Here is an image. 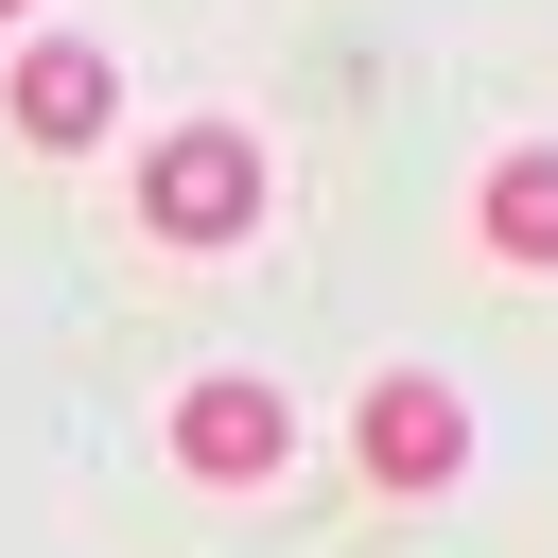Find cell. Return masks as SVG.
Wrapping results in <instances>:
<instances>
[{
  "label": "cell",
  "instance_id": "6",
  "mask_svg": "<svg viewBox=\"0 0 558 558\" xmlns=\"http://www.w3.org/2000/svg\"><path fill=\"white\" fill-rule=\"evenodd\" d=\"M0 17H35V0H0Z\"/></svg>",
  "mask_w": 558,
  "mask_h": 558
},
{
  "label": "cell",
  "instance_id": "2",
  "mask_svg": "<svg viewBox=\"0 0 558 558\" xmlns=\"http://www.w3.org/2000/svg\"><path fill=\"white\" fill-rule=\"evenodd\" d=\"M349 471H366L384 506H436V488L471 471V401H453L436 366H366V401H349Z\"/></svg>",
  "mask_w": 558,
  "mask_h": 558
},
{
  "label": "cell",
  "instance_id": "5",
  "mask_svg": "<svg viewBox=\"0 0 558 558\" xmlns=\"http://www.w3.org/2000/svg\"><path fill=\"white\" fill-rule=\"evenodd\" d=\"M471 244H488L506 279H558V140H506V157L471 174Z\"/></svg>",
  "mask_w": 558,
  "mask_h": 558
},
{
  "label": "cell",
  "instance_id": "4",
  "mask_svg": "<svg viewBox=\"0 0 558 558\" xmlns=\"http://www.w3.org/2000/svg\"><path fill=\"white\" fill-rule=\"evenodd\" d=\"M0 122H17L35 157H87V140L122 122V52H105V35H17V70H0Z\"/></svg>",
  "mask_w": 558,
  "mask_h": 558
},
{
  "label": "cell",
  "instance_id": "1",
  "mask_svg": "<svg viewBox=\"0 0 558 558\" xmlns=\"http://www.w3.org/2000/svg\"><path fill=\"white\" fill-rule=\"evenodd\" d=\"M140 227H157L174 262H227V244L262 227V140H244V122H157V140H140Z\"/></svg>",
  "mask_w": 558,
  "mask_h": 558
},
{
  "label": "cell",
  "instance_id": "3",
  "mask_svg": "<svg viewBox=\"0 0 558 558\" xmlns=\"http://www.w3.org/2000/svg\"><path fill=\"white\" fill-rule=\"evenodd\" d=\"M174 471H192V488H279V471H296V401H279L262 366H209V384L174 401Z\"/></svg>",
  "mask_w": 558,
  "mask_h": 558
}]
</instances>
